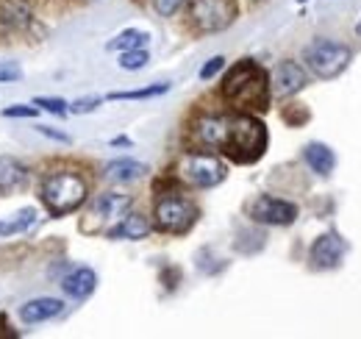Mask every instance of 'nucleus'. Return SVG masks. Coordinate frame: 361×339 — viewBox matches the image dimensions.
<instances>
[{"instance_id": "obj_1", "label": "nucleus", "mask_w": 361, "mask_h": 339, "mask_svg": "<svg viewBox=\"0 0 361 339\" xmlns=\"http://www.w3.org/2000/svg\"><path fill=\"white\" fill-rule=\"evenodd\" d=\"M220 92L236 112H267L272 95L270 76L253 59H242L226 73Z\"/></svg>"}, {"instance_id": "obj_2", "label": "nucleus", "mask_w": 361, "mask_h": 339, "mask_svg": "<svg viewBox=\"0 0 361 339\" xmlns=\"http://www.w3.org/2000/svg\"><path fill=\"white\" fill-rule=\"evenodd\" d=\"M267 142H270L267 126L256 114H247V112L228 114L226 142L220 148L226 159L236 162V165H253L264 156Z\"/></svg>"}, {"instance_id": "obj_3", "label": "nucleus", "mask_w": 361, "mask_h": 339, "mask_svg": "<svg viewBox=\"0 0 361 339\" xmlns=\"http://www.w3.org/2000/svg\"><path fill=\"white\" fill-rule=\"evenodd\" d=\"M39 195L53 217H67L78 212L90 198V184L75 170H53L39 184Z\"/></svg>"}, {"instance_id": "obj_4", "label": "nucleus", "mask_w": 361, "mask_h": 339, "mask_svg": "<svg viewBox=\"0 0 361 339\" xmlns=\"http://www.w3.org/2000/svg\"><path fill=\"white\" fill-rule=\"evenodd\" d=\"M228 165L212 150H186L176 165V178L192 189H214L226 181Z\"/></svg>"}, {"instance_id": "obj_5", "label": "nucleus", "mask_w": 361, "mask_h": 339, "mask_svg": "<svg viewBox=\"0 0 361 339\" xmlns=\"http://www.w3.org/2000/svg\"><path fill=\"white\" fill-rule=\"evenodd\" d=\"M350 61H353V50L345 42H336V40H328V37H317L303 47L306 70H312L322 81H331V78L342 76Z\"/></svg>"}, {"instance_id": "obj_6", "label": "nucleus", "mask_w": 361, "mask_h": 339, "mask_svg": "<svg viewBox=\"0 0 361 339\" xmlns=\"http://www.w3.org/2000/svg\"><path fill=\"white\" fill-rule=\"evenodd\" d=\"M200 217V209L195 201H189L186 195L180 192H164L156 198V206H153V225L164 234H173V237H183L195 228Z\"/></svg>"}, {"instance_id": "obj_7", "label": "nucleus", "mask_w": 361, "mask_h": 339, "mask_svg": "<svg viewBox=\"0 0 361 339\" xmlns=\"http://www.w3.org/2000/svg\"><path fill=\"white\" fill-rule=\"evenodd\" d=\"M239 6L236 0H189V20L203 34L226 31L236 20Z\"/></svg>"}, {"instance_id": "obj_8", "label": "nucleus", "mask_w": 361, "mask_h": 339, "mask_svg": "<svg viewBox=\"0 0 361 339\" xmlns=\"http://www.w3.org/2000/svg\"><path fill=\"white\" fill-rule=\"evenodd\" d=\"M128 209H131V195H123V192H100L90 203V212L84 217L81 228L87 234H100V231L111 228Z\"/></svg>"}, {"instance_id": "obj_9", "label": "nucleus", "mask_w": 361, "mask_h": 339, "mask_svg": "<svg viewBox=\"0 0 361 339\" xmlns=\"http://www.w3.org/2000/svg\"><path fill=\"white\" fill-rule=\"evenodd\" d=\"M247 217L259 225H292L298 220V206L275 195H259L256 201H250Z\"/></svg>"}, {"instance_id": "obj_10", "label": "nucleus", "mask_w": 361, "mask_h": 339, "mask_svg": "<svg viewBox=\"0 0 361 339\" xmlns=\"http://www.w3.org/2000/svg\"><path fill=\"white\" fill-rule=\"evenodd\" d=\"M306 86H309V73H306L303 64H298V61H292V59H283V61L275 64V70H272V76H270L272 95H278V97H292V95H298V92L306 89Z\"/></svg>"}, {"instance_id": "obj_11", "label": "nucleus", "mask_w": 361, "mask_h": 339, "mask_svg": "<svg viewBox=\"0 0 361 339\" xmlns=\"http://www.w3.org/2000/svg\"><path fill=\"white\" fill-rule=\"evenodd\" d=\"M345 254H348V242L339 234L328 231V234H322V237L314 239V245L309 251V258H312L314 270H336L342 264Z\"/></svg>"}, {"instance_id": "obj_12", "label": "nucleus", "mask_w": 361, "mask_h": 339, "mask_svg": "<svg viewBox=\"0 0 361 339\" xmlns=\"http://www.w3.org/2000/svg\"><path fill=\"white\" fill-rule=\"evenodd\" d=\"M228 114H203L192 126V142L203 150H220L226 142Z\"/></svg>"}, {"instance_id": "obj_13", "label": "nucleus", "mask_w": 361, "mask_h": 339, "mask_svg": "<svg viewBox=\"0 0 361 339\" xmlns=\"http://www.w3.org/2000/svg\"><path fill=\"white\" fill-rule=\"evenodd\" d=\"M150 231H153V222H150L145 214L128 209L111 228H106V237H109V239H128V242H136V239H145Z\"/></svg>"}, {"instance_id": "obj_14", "label": "nucleus", "mask_w": 361, "mask_h": 339, "mask_svg": "<svg viewBox=\"0 0 361 339\" xmlns=\"http://www.w3.org/2000/svg\"><path fill=\"white\" fill-rule=\"evenodd\" d=\"M97 290V273L92 267H70L67 275H61V292L73 300H87Z\"/></svg>"}, {"instance_id": "obj_15", "label": "nucleus", "mask_w": 361, "mask_h": 339, "mask_svg": "<svg viewBox=\"0 0 361 339\" xmlns=\"http://www.w3.org/2000/svg\"><path fill=\"white\" fill-rule=\"evenodd\" d=\"M61 311H64L61 300H56V297H34V300L23 303L17 314H20V320L25 326H37V323H47V320L59 317Z\"/></svg>"}, {"instance_id": "obj_16", "label": "nucleus", "mask_w": 361, "mask_h": 339, "mask_svg": "<svg viewBox=\"0 0 361 339\" xmlns=\"http://www.w3.org/2000/svg\"><path fill=\"white\" fill-rule=\"evenodd\" d=\"M150 170L147 165L136 162V159H111L106 167H103V175L114 184H134L139 178H145Z\"/></svg>"}, {"instance_id": "obj_17", "label": "nucleus", "mask_w": 361, "mask_h": 339, "mask_svg": "<svg viewBox=\"0 0 361 339\" xmlns=\"http://www.w3.org/2000/svg\"><path fill=\"white\" fill-rule=\"evenodd\" d=\"M303 162L312 167V172L325 178V175H331L334 167H336V153H334V148H328L322 142H309L303 148Z\"/></svg>"}, {"instance_id": "obj_18", "label": "nucleus", "mask_w": 361, "mask_h": 339, "mask_svg": "<svg viewBox=\"0 0 361 339\" xmlns=\"http://www.w3.org/2000/svg\"><path fill=\"white\" fill-rule=\"evenodd\" d=\"M28 181V167L14 156H0V195L23 186Z\"/></svg>"}, {"instance_id": "obj_19", "label": "nucleus", "mask_w": 361, "mask_h": 339, "mask_svg": "<svg viewBox=\"0 0 361 339\" xmlns=\"http://www.w3.org/2000/svg\"><path fill=\"white\" fill-rule=\"evenodd\" d=\"M34 20L28 0H0V23L6 28H25Z\"/></svg>"}, {"instance_id": "obj_20", "label": "nucleus", "mask_w": 361, "mask_h": 339, "mask_svg": "<svg viewBox=\"0 0 361 339\" xmlns=\"http://www.w3.org/2000/svg\"><path fill=\"white\" fill-rule=\"evenodd\" d=\"M34 222H37V209H34V206L20 209L17 214H11L8 220H0V237H14V234H23V231H28Z\"/></svg>"}, {"instance_id": "obj_21", "label": "nucleus", "mask_w": 361, "mask_h": 339, "mask_svg": "<svg viewBox=\"0 0 361 339\" xmlns=\"http://www.w3.org/2000/svg\"><path fill=\"white\" fill-rule=\"evenodd\" d=\"M150 42V37L145 34V31H136V28H128V31H123V34H117L111 42L106 44L109 50H139V47H147Z\"/></svg>"}, {"instance_id": "obj_22", "label": "nucleus", "mask_w": 361, "mask_h": 339, "mask_svg": "<svg viewBox=\"0 0 361 339\" xmlns=\"http://www.w3.org/2000/svg\"><path fill=\"white\" fill-rule=\"evenodd\" d=\"M170 92V84H150L145 89H131V92H111L109 100H147V97H159Z\"/></svg>"}, {"instance_id": "obj_23", "label": "nucleus", "mask_w": 361, "mask_h": 339, "mask_svg": "<svg viewBox=\"0 0 361 339\" xmlns=\"http://www.w3.org/2000/svg\"><path fill=\"white\" fill-rule=\"evenodd\" d=\"M147 61H150V56H147L145 47H139V50H123V53H120V67H123V70H131V73L147 67Z\"/></svg>"}, {"instance_id": "obj_24", "label": "nucleus", "mask_w": 361, "mask_h": 339, "mask_svg": "<svg viewBox=\"0 0 361 339\" xmlns=\"http://www.w3.org/2000/svg\"><path fill=\"white\" fill-rule=\"evenodd\" d=\"M34 106L42 109V112H47V114H56V117H64V114L70 112V103L61 100V97H37Z\"/></svg>"}, {"instance_id": "obj_25", "label": "nucleus", "mask_w": 361, "mask_h": 339, "mask_svg": "<svg viewBox=\"0 0 361 339\" xmlns=\"http://www.w3.org/2000/svg\"><path fill=\"white\" fill-rule=\"evenodd\" d=\"M223 67H226V56H214V59H209V61L203 64V70H200V81H212L214 76L223 73Z\"/></svg>"}, {"instance_id": "obj_26", "label": "nucleus", "mask_w": 361, "mask_h": 339, "mask_svg": "<svg viewBox=\"0 0 361 339\" xmlns=\"http://www.w3.org/2000/svg\"><path fill=\"white\" fill-rule=\"evenodd\" d=\"M20 78H23V70L17 61H0V84H11Z\"/></svg>"}, {"instance_id": "obj_27", "label": "nucleus", "mask_w": 361, "mask_h": 339, "mask_svg": "<svg viewBox=\"0 0 361 339\" xmlns=\"http://www.w3.org/2000/svg\"><path fill=\"white\" fill-rule=\"evenodd\" d=\"M39 114V109L31 103V106H23V103H17V106H6L3 109V117H37Z\"/></svg>"}, {"instance_id": "obj_28", "label": "nucleus", "mask_w": 361, "mask_h": 339, "mask_svg": "<svg viewBox=\"0 0 361 339\" xmlns=\"http://www.w3.org/2000/svg\"><path fill=\"white\" fill-rule=\"evenodd\" d=\"M100 103H103L100 97H81V100L70 103V112H73V114H90V112H94Z\"/></svg>"}, {"instance_id": "obj_29", "label": "nucleus", "mask_w": 361, "mask_h": 339, "mask_svg": "<svg viewBox=\"0 0 361 339\" xmlns=\"http://www.w3.org/2000/svg\"><path fill=\"white\" fill-rule=\"evenodd\" d=\"M180 6H183V0H153V8L159 17H173Z\"/></svg>"}, {"instance_id": "obj_30", "label": "nucleus", "mask_w": 361, "mask_h": 339, "mask_svg": "<svg viewBox=\"0 0 361 339\" xmlns=\"http://www.w3.org/2000/svg\"><path fill=\"white\" fill-rule=\"evenodd\" d=\"M37 131H39L42 136H47V139H56V142H61V145H70V142H73L67 133H61V131H56V128H50V126H37Z\"/></svg>"}, {"instance_id": "obj_31", "label": "nucleus", "mask_w": 361, "mask_h": 339, "mask_svg": "<svg viewBox=\"0 0 361 339\" xmlns=\"http://www.w3.org/2000/svg\"><path fill=\"white\" fill-rule=\"evenodd\" d=\"M111 145H114V148H120V145H126V148H128V145H131V139H128V136H117V139H111Z\"/></svg>"}, {"instance_id": "obj_32", "label": "nucleus", "mask_w": 361, "mask_h": 339, "mask_svg": "<svg viewBox=\"0 0 361 339\" xmlns=\"http://www.w3.org/2000/svg\"><path fill=\"white\" fill-rule=\"evenodd\" d=\"M356 34L361 37V17H359V23H356Z\"/></svg>"}, {"instance_id": "obj_33", "label": "nucleus", "mask_w": 361, "mask_h": 339, "mask_svg": "<svg viewBox=\"0 0 361 339\" xmlns=\"http://www.w3.org/2000/svg\"><path fill=\"white\" fill-rule=\"evenodd\" d=\"M300 3H303V0H300Z\"/></svg>"}]
</instances>
